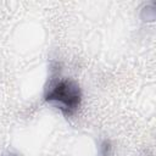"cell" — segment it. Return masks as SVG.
Instances as JSON below:
<instances>
[{
  "label": "cell",
  "mask_w": 156,
  "mask_h": 156,
  "mask_svg": "<svg viewBox=\"0 0 156 156\" xmlns=\"http://www.w3.org/2000/svg\"><path fill=\"white\" fill-rule=\"evenodd\" d=\"M79 87L71 80L58 82L46 95V100L54 101L61 106V108L72 112L80 104Z\"/></svg>",
  "instance_id": "1"
}]
</instances>
